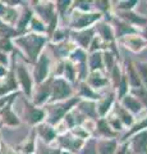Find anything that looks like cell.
<instances>
[{
    "instance_id": "cell-1",
    "label": "cell",
    "mask_w": 147,
    "mask_h": 154,
    "mask_svg": "<svg viewBox=\"0 0 147 154\" xmlns=\"http://www.w3.org/2000/svg\"><path fill=\"white\" fill-rule=\"evenodd\" d=\"M21 42L25 44V48L27 49L28 54L34 59L37 55V53H39L42 42H44V38L37 37V36H30V37H26V38H23V40H21Z\"/></svg>"
},
{
    "instance_id": "cell-2",
    "label": "cell",
    "mask_w": 147,
    "mask_h": 154,
    "mask_svg": "<svg viewBox=\"0 0 147 154\" xmlns=\"http://www.w3.org/2000/svg\"><path fill=\"white\" fill-rule=\"evenodd\" d=\"M70 94V89L69 86L64 82V81H56V84L54 86V96L56 99H61V98H65L67 95Z\"/></svg>"
},
{
    "instance_id": "cell-3",
    "label": "cell",
    "mask_w": 147,
    "mask_h": 154,
    "mask_svg": "<svg viewBox=\"0 0 147 154\" xmlns=\"http://www.w3.org/2000/svg\"><path fill=\"white\" fill-rule=\"evenodd\" d=\"M46 72H47V59H46V57H42L40 59V62H39V64H37L36 71H35L37 81L44 80L45 76H46Z\"/></svg>"
},
{
    "instance_id": "cell-4",
    "label": "cell",
    "mask_w": 147,
    "mask_h": 154,
    "mask_svg": "<svg viewBox=\"0 0 147 154\" xmlns=\"http://www.w3.org/2000/svg\"><path fill=\"white\" fill-rule=\"evenodd\" d=\"M18 76H19V80H21V82H22L23 89H25V91H26V94H30V90H31V80H30V77H28V73L25 71V68H22V67L18 68Z\"/></svg>"
},
{
    "instance_id": "cell-5",
    "label": "cell",
    "mask_w": 147,
    "mask_h": 154,
    "mask_svg": "<svg viewBox=\"0 0 147 154\" xmlns=\"http://www.w3.org/2000/svg\"><path fill=\"white\" fill-rule=\"evenodd\" d=\"M146 137H147V134H141L134 140L136 150L138 153H143L146 150V146H147V139Z\"/></svg>"
},
{
    "instance_id": "cell-6",
    "label": "cell",
    "mask_w": 147,
    "mask_h": 154,
    "mask_svg": "<svg viewBox=\"0 0 147 154\" xmlns=\"http://www.w3.org/2000/svg\"><path fill=\"white\" fill-rule=\"evenodd\" d=\"M75 103V100H70V102L68 103V104H65V105H63V107H60V109H58V110H56V112L53 114V117H51V119H50V121L51 122H56V121H58V119H59V117H60V116L61 114H63L64 112H65V110H67L69 107H72V105Z\"/></svg>"
},
{
    "instance_id": "cell-7",
    "label": "cell",
    "mask_w": 147,
    "mask_h": 154,
    "mask_svg": "<svg viewBox=\"0 0 147 154\" xmlns=\"http://www.w3.org/2000/svg\"><path fill=\"white\" fill-rule=\"evenodd\" d=\"M96 18H98V16H96V14H91V16H82L79 21H77V23H75V27H83V26L88 25V23L93 22Z\"/></svg>"
},
{
    "instance_id": "cell-8",
    "label": "cell",
    "mask_w": 147,
    "mask_h": 154,
    "mask_svg": "<svg viewBox=\"0 0 147 154\" xmlns=\"http://www.w3.org/2000/svg\"><path fill=\"white\" fill-rule=\"evenodd\" d=\"M3 117H4V121H5L7 123H9V125H17L18 123L17 117L10 112L9 108H5V110L3 112Z\"/></svg>"
},
{
    "instance_id": "cell-9",
    "label": "cell",
    "mask_w": 147,
    "mask_h": 154,
    "mask_svg": "<svg viewBox=\"0 0 147 154\" xmlns=\"http://www.w3.org/2000/svg\"><path fill=\"white\" fill-rule=\"evenodd\" d=\"M124 103H125L127 107L129 109H132L133 112H138V110H140V104L137 103L133 98H129V96H128V98H125Z\"/></svg>"
},
{
    "instance_id": "cell-10",
    "label": "cell",
    "mask_w": 147,
    "mask_h": 154,
    "mask_svg": "<svg viewBox=\"0 0 147 154\" xmlns=\"http://www.w3.org/2000/svg\"><path fill=\"white\" fill-rule=\"evenodd\" d=\"M91 35H92V32H91V31L84 32V33H81V35L78 36V40L81 41V44H82V45L87 46V45H88V42H90V40H91Z\"/></svg>"
},
{
    "instance_id": "cell-11",
    "label": "cell",
    "mask_w": 147,
    "mask_h": 154,
    "mask_svg": "<svg viewBox=\"0 0 147 154\" xmlns=\"http://www.w3.org/2000/svg\"><path fill=\"white\" fill-rule=\"evenodd\" d=\"M115 149V144L114 143H105L101 146V154H111Z\"/></svg>"
},
{
    "instance_id": "cell-12",
    "label": "cell",
    "mask_w": 147,
    "mask_h": 154,
    "mask_svg": "<svg viewBox=\"0 0 147 154\" xmlns=\"http://www.w3.org/2000/svg\"><path fill=\"white\" fill-rule=\"evenodd\" d=\"M41 134H42V136L45 137V140H51V139L54 137V132L51 131V130L49 127H45V126H42L41 127Z\"/></svg>"
},
{
    "instance_id": "cell-13",
    "label": "cell",
    "mask_w": 147,
    "mask_h": 154,
    "mask_svg": "<svg viewBox=\"0 0 147 154\" xmlns=\"http://www.w3.org/2000/svg\"><path fill=\"white\" fill-rule=\"evenodd\" d=\"M91 67H92V68H98V67H101V58H100V55H98V54L92 55Z\"/></svg>"
},
{
    "instance_id": "cell-14",
    "label": "cell",
    "mask_w": 147,
    "mask_h": 154,
    "mask_svg": "<svg viewBox=\"0 0 147 154\" xmlns=\"http://www.w3.org/2000/svg\"><path fill=\"white\" fill-rule=\"evenodd\" d=\"M30 118H31L32 122H37V121H40V119L42 118V113L40 112V110H32Z\"/></svg>"
},
{
    "instance_id": "cell-15",
    "label": "cell",
    "mask_w": 147,
    "mask_h": 154,
    "mask_svg": "<svg viewBox=\"0 0 147 154\" xmlns=\"http://www.w3.org/2000/svg\"><path fill=\"white\" fill-rule=\"evenodd\" d=\"M140 72H141L142 77H143V81H145V84L147 85V66H145V64L140 66Z\"/></svg>"
},
{
    "instance_id": "cell-16",
    "label": "cell",
    "mask_w": 147,
    "mask_h": 154,
    "mask_svg": "<svg viewBox=\"0 0 147 154\" xmlns=\"http://www.w3.org/2000/svg\"><path fill=\"white\" fill-rule=\"evenodd\" d=\"M110 103H111V98L109 99V100H106V102L101 105V109H100V113H101V114H104V113H105L106 110H107V108H109V105H110Z\"/></svg>"
},
{
    "instance_id": "cell-17",
    "label": "cell",
    "mask_w": 147,
    "mask_h": 154,
    "mask_svg": "<svg viewBox=\"0 0 147 154\" xmlns=\"http://www.w3.org/2000/svg\"><path fill=\"white\" fill-rule=\"evenodd\" d=\"M101 31H102V33H104V36H105V38H109V40H110V38H111V32H110V30H109L107 27L102 26V27H101Z\"/></svg>"
},
{
    "instance_id": "cell-18",
    "label": "cell",
    "mask_w": 147,
    "mask_h": 154,
    "mask_svg": "<svg viewBox=\"0 0 147 154\" xmlns=\"http://www.w3.org/2000/svg\"><path fill=\"white\" fill-rule=\"evenodd\" d=\"M92 107H93L92 104H83V105H82V108L86 110V112H88L90 114H93V109H92Z\"/></svg>"
},
{
    "instance_id": "cell-19",
    "label": "cell",
    "mask_w": 147,
    "mask_h": 154,
    "mask_svg": "<svg viewBox=\"0 0 147 154\" xmlns=\"http://www.w3.org/2000/svg\"><path fill=\"white\" fill-rule=\"evenodd\" d=\"M120 113H122V116H123V119H124V122H125V123H132V118L129 117V116H127L124 112H123V110H122Z\"/></svg>"
},
{
    "instance_id": "cell-20",
    "label": "cell",
    "mask_w": 147,
    "mask_h": 154,
    "mask_svg": "<svg viewBox=\"0 0 147 154\" xmlns=\"http://www.w3.org/2000/svg\"><path fill=\"white\" fill-rule=\"evenodd\" d=\"M134 93H137V94H140V95H142V99L145 100V103L147 104V94L145 93V91H142V90H136Z\"/></svg>"
},
{
    "instance_id": "cell-21",
    "label": "cell",
    "mask_w": 147,
    "mask_h": 154,
    "mask_svg": "<svg viewBox=\"0 0 147 154\" xmlns=\"http://www.w3.org/2000/svg\"><path fill=\"white\" fill-rule=\"evenodd\" d=\"M91 82H92L93 85H97V86H98V85H102L104 82H105V81H104V80H98V79H97V80L92 79V80H91Z\"/></svg>"
},
{
    "instance_id": "cell-22",
    "label": "cell",
    "mask_w": 147,
    "mask_h": 154,
    "mask_svg": "<svg viewBox=\"0 0 147 154\" xmlns=\"http://www.w3.org/2000/svg\"><path fill=\"white\" fill-rule=\"evenodd\" d=\"M67 72H68V77H69V79H73V72H72V68H70L69 64L67 66Z\"/></svg>"
},
{
    "instance_id": "cell-23",
    "label": "cell",
    "mask_w": 147,
    "mask_h": 154,
    "mask_svg": "<svg viewBox=\"0 0 147 154\" xmlns=\"http://www.w3.org/2000/svg\"><path fill=\"white\" fill-rule=\"evenodd\" d=\"M146 125H147V119H146V121H145V122H142V123L140 125V126H136V127L133 128V131H136V130H140L141 127H145V126H146Z\"/></svg>"
},
{
    "instance_id": "cell-24",
    "label": "cell",
    "mask_w": 147,
    "mask_h": 154,
    "mask_svg": "<svg viewBox=\"0 0 147 154\" xmlns=\"http://www.w3.org/2000/svg\"><path fill=\"white\" fill-rule=\"evenodd\" d=\"M84 154H95V149L92 146H90L88 149H86V152H84Z\"/></svg>"
},
{
    "instance_id": "cell-25",
    "label": "cell",
    "mask_w": 147,
    "mask_h": 154,
    "mask_svg": "<svg viewBox=\"0 0 147 154\" xmlns=\"http://www.w3.org/2000/svg\"><path fill=\"white\" fill-rule=\"evenodd\" d=\"M83 94L90 95V96H93V94H92V93H91V91H90L88 89H86V88H84V86H83Z\"/></svg>"
},
{
    "instance_id": "cell-26",
    "label": "cell",
    "mask_w": 147,
    "mask_h": 154,
    "mask_svg": "<svg viewBox=\"0 0 147 154\" xmlns=\"http://www.w3.org/2000/svg\"><path fill=\"white\" fill-rule=\"evenodd\" d=\"M7 100H8V98H3V99H0V107H1V105L7 102Z\"/></svg>"
},
{
    "instance_id": "cell-27",
    "label": "cell",
    "mask_w": 147,
    "mask_h": 154,
    "mask_svg": "<svg viewBox=\"0 0 147 154\" xmlns=\"http://www.w3.org/2000/svg\"><path fill=\"white\" fill-rule=\"evenodd\" d=\"M1 57H3V55L0 54V60H1L3 63H7V58H1Z\"/></svg>"
},
{
    "instance_id": "cell-28",
    "label": "cell",
    "mask_w": 147,
    "mask_h": 154,
    "mask_svg": "<svg viewBox=\"0 0 147 154\" xmlns=\"http://www.w3.org/2000/svg\"><path fill=\"white\" fill-rule=\"evenodd\" d=\"M4 73V69L3 68H0V75H3Z\"/></svg>"
},
{
    "instance_id": "cell-29",
    "label": "cell",
    "mask_w": 147,
    "mask_h": 154,
    "mask_svg": "<svg viewBox=\"0 0 147 154\" xmlns=\"http://www.w3.org/2000/svg\"><path fill=\"white\" fill-rule=\"evenodd\" d=\"M146 37H147V30H146Z\"/></svg>"
}]
</instances>
